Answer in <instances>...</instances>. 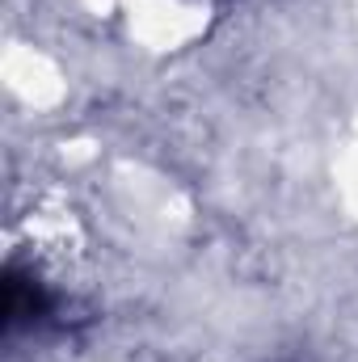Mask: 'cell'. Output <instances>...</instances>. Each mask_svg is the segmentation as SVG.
Instances as JSON below:
<instances>
[{"mask_svg":"<svg viewBox=\"0 0 358 362\" xmlns=\"http://www.w3.org/2000/svg\"><path fill=\"white\" fill-rule=\"evenodd\" d=\"M59 308V299L51 295V286L25 266H8L4 270V325L8 329H21V325H42L51 312Z\"/></svg>","mask_w":358,"mask_h":362,"instance_id":"cell-1","label":"cell"}]
</instances>
